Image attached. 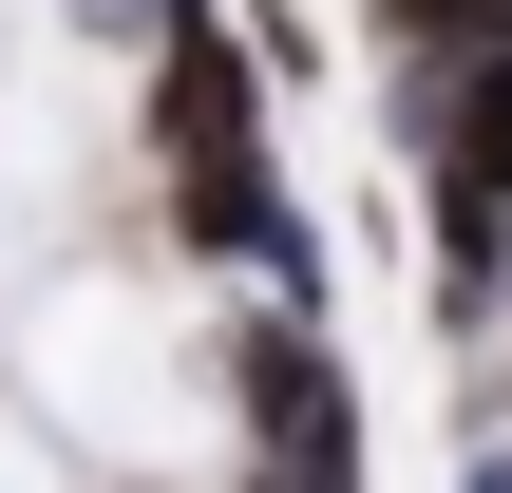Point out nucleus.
<instances>
[{"mask_svg":"<svg viewBox=\"0 0 512 493\" xmlns=\"http://www.w3.org/2000/svg\"><path fill=\"white\" fill-rule=\"evenodd\" d=\"M399 133H418V209H437V323L494 342V304H512V38L399 57Z\"/></svg>","mask_w":512,"mask_h":493,"instance_id":"obj_1","label":"nucleus"},{"mask_svg":"<svg viewBox=\"0 0 512 493\" xmlns=\"http://www.w3.org/2000/svg\"><path fill=\"white\" fill-rule=\"evenodd\" d=\"M152 19H171V0H76V38H152Z\"/></svg>","mask_w":512,"mask_h":493,"instance_id":"obj_3","label":"nucleus"},{"mask_svg":"<svg viewBox=\"0 0 512 493\" xmlns=\"http://www.w3.org/2000/svg\"><path fill=\"white\" fill-rule=\"evenodd\" d=\"M512 38V0H380V57H475Z\"/></svg>","mask_w":512,"mask_h":493,"instance_id":"obj_2","label":"nucleus"},{"mask_svg":"<svg viewBox=\"0 0 512 493\" xmlns=\"http://www.w3.org/2000/svg\"><path fill=\"white\" fill-rule=\"evenodd\" d=\"M456 493H512V418H494V437H475V475H456Z\"/></svg>","mask_w":512,"mask_h":493,"instance_id":"obj_4","label":"nucleus"}]
</instances>
